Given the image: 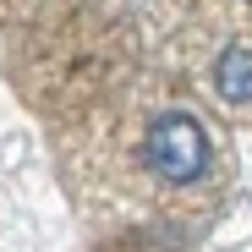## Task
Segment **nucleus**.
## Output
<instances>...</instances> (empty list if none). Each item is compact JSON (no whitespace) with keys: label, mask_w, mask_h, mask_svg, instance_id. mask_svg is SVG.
Here are the masks:
<instances>
[{"label":"nucleus","mask_w":252,"mask_h":252,"mask_svg":"<svg viewBox=\"0 0 252 252\" xmlns=\"http://www.w3.org/2000/svg\"><path fill=\"white\" fill-rule=\"evenodd\" d=\"M143 159H148V170H154L159 181L192 187V181L208 170V132H203V121L187 115V110L159 115V121L148 126V137H143Z\"/></svg>","instance_id":"1"},{"label":"nucleus","mask_w":252,"mask_h":252,"mask_svg":"<svg viewBox=\"0 0 252 252\" xmlns=\"http://www.w3.org/2000/svg\"><path fill=\"white\" fill-rule=\"evenodd\" d=\"M214 94L225 104H252V50L247 44L220 50V61H214Z\"/></svg>","instance_id":"2"}]
</instances>
